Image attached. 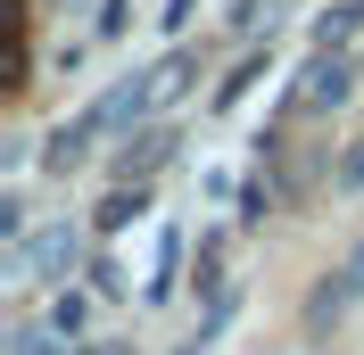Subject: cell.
Here are the masks:
<instances>
[{
  "mask_svg": "<svg viewBox=\"0 0 364 355\" xmlns=\"http://www.w3.org/2000/svg\"><path fill=\"white\" fill-rule=\"evenodd\" d=\"M191 83H199V50H166L158 67H141V91H149V116H166V108H182L191 99Z\"/></svg>",
  "mask_w": 364,
  "mask_h": 355,
  "instance_id": "cell-4",
  "label": "cell"
},
{
  "mask_svg": "<svg viewBox=\"0 0 364 355\" xmlns=\"http://www.w3.org/2000/svg\"><path fill=\"white\" fill-rule=\"evenodd\" d=\"M265 67H273V50H249V58L232 67V83H215V116H224V108H240V99H249V83H257Z\"/></svg>",
  "mask_w": 364,
  "mask_h": 355,
  "instance_id": "cell-11",
  "label": "cell"
},
{
  "mask_svg": "<svg viewBox=\"0 0 364 355\" xmlns=\"http://www.w3.org/2000/svg\"><path fill=\"white\" fill-rule=\"evenodd\" d=\"M91 297H100V289H50V297H42V314H50L67 339H83V331H91Z\"/></svg>",
  "mask_w": 364,
  "mask_h": 355,
  "instance_id": "cell-10",
  "label": "cell"
},
{
  "mask_svg": "<svg viewBox=\"0 0 364 355\" xmlns=\"http://www.w3.org/2000/svg\"><path fill=\"white\" fill-rule=\"evenodd\" d=\"M91 141H100V124H91V116H75V124H58V133L42 141V165H50V174H75V165L91 157Z\"/></svg>",
  "mask_w": 364,
  "mask_h": 355,
  "instance_id": "cell-8",
  "label": "cell"
},
{
  "mask_svg": "<svg viewBox=\"0 0 364 355\" xmlns=\"http://www.w3.org/2000/svg\"><path fill=\"white\" fill-rule=\"evenodd\" d=\"M331 182H340V190H364V149H348L340 165H331Z\"/></svg>",
  "mask_w": 364,
  "mask_h": 355,
  "instance_id": "cell-15",
  "label": "cell"
},
{
  "mask_svg": "<svg viewBox=\"0 0 364 355\" xmlns=\"http://www.w3.org/2000/svg\"><path fill=\"white\" fill-rule=\"evenodd\" d=\"M174 355H215V339H199V331H191V339H182Z\"/></svg>",
  "mask_w": 364,
  "mask_h": 355,
  "instance_id": "cell-19",
  "label": "cell"
},
{
  "mask_svg": "<svg viewBox=\"0 0 364 355\" xmlns=\"http://www.w3.org/2000/svg\"><path fill=\"white\" fill-rule=\"evenodd\" d=\"M306 42H315V50H340V58H356V42H364V0H331V9L306 25Z\"/></svg>",
  "mask_w": 364,
  "mask_h": 355,
  "instance_id": "cell-6",
  "label": "cell"
},
{
  "mask_svg": "<svg viewBox=\"0 0 364 355\" xmlns=\"http://www.w3.org/2000/svg\"><path fill=\"white\" fill-rule=\"evenodd\" d=\"M273 207H282V190H273V182H265V165H257V182L240 190V223L257 231V223H273Z\"/></svg>",
  "mask_w": 364,
  "mask_h": 355,
  "instance_id": "cell-12",
  "label": "cell"
},
{
  "mask_svg": "<svg viewBox=\"0 0 364 355\" xmlns=\"http://www.w3.org/2000/svg\"><path fill=\"white\" fill-rule=\"evenodd\" d=\"M166 157H174V124H166V116H149V124H133V133H116L108 174H116V182H149Z\"/></svg>",
  "mask_w": 364,
  "mask_h": 355,
  "instance_id": "cell-3",
  "label": "cell"
},
{
  "mask_svg": "<svg viewBox=\"0 0 364 355\" xmlns=\"http://www.w3.org/2000/svg\"><path fill=\"white\" fill-rule=\"evenodd\" d=\"M191 9H199V0H166V17H158V25H166V33H182V25H191Z\"/></svg>",
  "mask_w": 364,
  "mask_h": 355,
  "instance_id": "cell-17",
  "label": "cell"
},
{
  "mask_svg": "<svg viewBox=\"0 0 364 355\" xmlns=\"http://www.w3.org/2000/svg\"><path fill=\"white\" fill-rule=\"evenodd\" d=\"M356 265H364V248H356Z\"/></svg>",
  "mask_w": 364,
  "mask_h": 355,
  "instance_id": "cell-20",
  "label": "cell"
},
{
  "mask_svg": "<svg viewBox=\"0 0 364 355\" xmlns=\"http://www.w3.org/2000/svg\"><path fill=\"white\" fill-rule=\"evenodd\" d=\"M91 289H100V297H133V281H124V265H116V256H91Z\"/></svg>",
  "mask_w": 364,
  "mask_h": 355,
  "instance_id": "cell-13",
  "label": "cell"
},
{
  "mask_svg": "<svg viewBox=\"0 0 364 355\" xmlns=\"http://www.w3.org/2000/svg\"><path fill=\"white\" fill-rule=\"evenodd\" d=\"M75 265H83V223L75 215H50L33 223L17 248H9V273H17V289H67Z\"/></svg>",
  "mask_w": 364,
  "mask_h": 355,
  "instance_id": "cell-1",
  "label": "cell"
},
{
  "mask_svg": "<svg viewBox=\"0 0 364 355\" xmlns=\"http://www.w3.org/2000/svg\"><path fill=\"white\" fill-rule=\"evenodd\" d=\"M91 33H100V42H116V33H124V0H100V25H91Z\"/></svg>",
  "mask_w": 364,
  "mask_h": 355,
  "instance_id": "cell-16",
  "label": "cell"
},
{
  "mask_svg": "<svg viewBox=\"0 0 364 355\" xmlns=\"http://www.w3.org/2000/svg\"><path fill=\"white\" fill-rule=\"evenodd\" d=\"M364 297V265H340V273H323L315 289H306V331H331L348 306Z\"/></svg>",
  "mask_w": 364,
  "mask_h": 355,
  "instance_id": "cell-5",
  "label": "cell"
},
{
  "mask_svg": "<svg viewBox=\"0 0 364 355\" xmlns=\"http://www.w3.org/2000/svg\"><path fill=\"white\" fill-rule=\"evenodd\" d=\"M141 215H149V182H116L108 199L91 207V231H100V240H116V231H133Z\"/></svg>",
  "mask_w": 364,
  "mask_h": 355,
  "instance_id": "cell-7",
  "label": "cell"
},
{
  "mask_svg": "<svg viewBox=\"0 0 364 355\" xmlns=\"http://www.w3.org/2000/svg\"><path fill=\"white\" fill-rule=\"evenodd\" d=\"M9 355H83V339H67L50 314H33V322H17V331H9Z\"/></svg>",
  "mask_w": 364,
  "mask_h": 355,
  "instance_id": "cell-9",
  "label": "cell"
},
{
  "mask_svg": "<svg viewBox=\"0 0 364 355\" xmlns=\"http://www.w3.org/2000/svg\"><path fill=\"white\" fill-rule=\"evenodd\" d=\"M83 355H133L124 339H83Z\"/></svg>",
  "mask_w": 364,
  "mask_h": 355,
  "instance_id": "cell-18",
  "label": "cell"
},
{
  "mask_svg": "<svg viewBox=\"0 0 364 355\" xmlns=\"http://www.w3.org/2000/svg\"><path fill=\"white\" fill-rule=\"evenodd\" d=\"M356 83H364V58H340V50H306V67H298V83H290V99H282V108H290V116H306V124H331V116L356 99Z\"/></svg>",
  "mask_w": 364,
  "mask_h": 355,
  "instance_id": "cell-2",
  "label": "cell"
},
{
  "mask_svg": "<svg viewBox=\"0 0 364 355\" xmlns=\"http://www.w3.org/2000/svg\"><path fill=\"white\" fill-rule=\"evenodd\" d=\"M25 231H33V207H25V199H17V190H9V199H0V240L17 248V240H25Z\"/></svg>",
  "mask_w": 364,
  "mask_h": 355,
  "instance_id": "cell-14",
  "label": "cell"
}]
</instances>
